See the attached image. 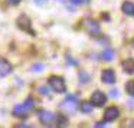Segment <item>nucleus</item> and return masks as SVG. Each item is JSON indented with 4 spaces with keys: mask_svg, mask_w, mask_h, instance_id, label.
<instances>
[{
    "mask_svg": "<svg viewBox=\"0 0 134 128\" xmlns=\"http://www.w3.org/2000/svg\"><path fill=\"white\" fill-rule=\"evenodd\" d=\"M48 84H49V88L52 91H55V92H65V89H66V85H65V81L61 78V76H51L49 81H48Z\"/></svg>",
    "mask_w": 134,
    "mask_h": 128,
    "instance_id": "nucleus-1",
    "label": "nucleus"
},
{
    "mask_svg": "<svg viewBox=\"0 0 134 128\" xmlns=\"http://www.w3.org/2000/svg\"><path fill=\"white\" fill-rule=\"evenodd\" d=\"M76 99H78L76 95H68L66 98H65V101L62 102L59 107H61L64 111H66V112L72 114L74 111L76 109Z\"/></svg>",
    "mask_w": 134,
    "mask_h": 128,
    "instance_id": "nucleus-2",
    "label": "nucleus"
},
{
    "mask_svg": "<svg viewBox=\"0 0 134 128\" xmlns=\"http://www.w3.org/2000/svg\"><path fill=\"white\" fill-rule=\"evenodd\" d=\"M91 102H92L94 107H102L107 102V95L104 92H101V91H95L91 95Z\"/></svg>",
    "mask_w": 134,
    "mask_h": 128,
    "instance_id": "nucleus-3",
    "label": "nucleus"
},
{
    "mask_svg": "<svg viewBox=\"0 0 134 128\" xmlns=\"http://www.w3.org/2000/svg\"><path fill=\"white\" fill-rule=\"evenodd\" d=\"M84 27H85V30H87L90 35H94V36L99 35V25H98V22L88 19V20L84 22Z\"/></svg>",
    "mask_w": 134,
    "mask_h": 128,
    "instance_id": "nucleus-4",
    "label": "nucleus"
},
{
    "mask_svg": "<svg viewBox=\"0 0 134 128\" xmlns=\"http://www.w3.org/2000/svg\"><path fill=\"white\" fill-rule=\"evenodd\" d=\"M38 118H39V121L42 122L43 125H51L52 124V121L55 119V115H53L51 111H39L38 112Z\"/></svg>",
    "mask_w": 134,
    "mask_h": 128,
    "instance_id": "nucleus-5",
    "label": "nucleus"
},
{
    "mask_svg": "<svg viewBox=\"0 0 134 128\" xmlns=\"http://www.w3.org/2000/svg\"><path fill=\"white\" fill-rule=\"evenodd\" d=\"M12 72V65L9 61H6L4 58H0V78L9 75Z\"/></svg>",
    "mask_w": 134,
    "mask_h": 128,
    "instance_id": "nucleus-6",
    "label": "nucleus"
},
{
    "mask_svg": "<svg viewBox=\"0 0 134 128\" xmlns=\"http://www.w3.org/2000/svg\"><path fill=\"white\" fill-rule=\"evenodd\" d=\"M118 115H120V111L117 107H110V108H107L105 112H104L105 121H114V119L118 118Z\"/></svg>",
    "mask_w": 134,
    "mask_h": 128,
    "instance_id": "nucleus-7",
    "label": "nucleus"
},
{
    "mask_svg": "<svg viewBox=\"0 0 134 128\" xmlns=\"http://www.w3.org/2000/svg\"><path fill=\"white\" fill-rule=\"evenodd\" d=\"M101 79L104 84H114L115 82V73L113 69H105L101 73Z\"/></svg>",
    "mask_w": 134,
    "mask_h": 128,
    "instance_id": "nucleus-8",
    "label": "nucleus"
},
{
    "mask_svg": "<svg viewBox=\"0 0 134 128\" xmlns=\"http://www.w3.org/2000/svg\"><path fill=\"white\" fill-rule=\"evenodd\" d=\"M13 114H15L16 117H22V118H23V117L29 115V109L25 107V104H18L13 108Z\"/></svg>",
    "mask_w": 134,
    "mask_h": 128,
    "instance_id": "nucleus-9",
    "label": "nucleus"
},
{
    "mask_svg": "<svg viewBox=\"0 0 134 128\" xmlns=\"http://www.w3.org/2000/svg\"><path fill=\"white\" fill-rule=\"evenodd\" d=\"M18 26L23 30H27V32H32V27H30V20L26 18V16H20L18 19Z\"/></svg>",
    "mask_w": 134,
    "mask_h": 128,
    "instance_id": "nucleus-10",
    "label": "nucleus"
},
{
    "mask_svg": "<svg viewBox=\"0 0 134 128\" xmlns=\"http://www.w3.org/2000/svg\"><path fill=\"white\" fill-rule=\"evenodd\" d=\"M122 12L125 13V15L128 16H134V3H131V2H124L121 6Z\"/></svg>",
    "mask_w": 134,
    "mask_h": 128,
    "instance_id": "nucleus-11",
    "label": "nucleus"
},
{
    "mask_svg": "<svg viewBox=\"0 0 134 128\" xmlns=\"http://www.w3.org/2000/svg\"><path fill=\"white\" fill-rule=\"evenodd\" d=\"M122 69L125 71L127 73H133L134 72V59H125L122 62Z\"/></svg>",
    "mask_w": 134,
    "mask_h": 128,
    "instance_id": "nucleus-12",
    "label": "nucleus"
},
{
    "mask_svg": "<svg viewBox=\"0 0 134 128\" xmlns=\"http://www.w3.org/2000/svg\"><path fill=\"white\" fill-rule=\"evenodd\" d=\"M114 56H115V52H114L113 49H105L104 52L101 53V59L105 62H110L114 59Z\"/></svg>",
    "mask_w": 134,
    "mask_h": 128,
    "instance_id": "nucleus-13",
    "label": "nucleus"
},
{
    "mask_svg": "<svg viewBox=\"0 0 134 128\" xmlns=\"http://www.w3.org/2000/svg\"><path fill=\"white\" fill-rule=\"evenodd\" d=\"M92 108H94V105H92V102H91V101H84L81 104V111H82V112H85V114L92 112Z\"/></svg>",
    "mask_w": 134,
    "mask_h": 128,
    "instance_id": "nucleus-14",
    "label": "nucleus"
},
{
    "mask_svg": "<svg viewBox=\"0 0 134 128\" xmlns=\"http://www.w3.org/2000/svg\"><path fill=\"white\" fill-rule=\"evenodd\" d=\"M125 91H127L130 95H134V82L133 81H128L125 84Z\"/></svg>",
    "mask_w": 134,
    "mask_h": 128,
    "instance_id": "nucleus-15",
    "label": "nucleus"
},
{
    "mask_svg": "<svg viewBox=\"0 0 134 128\" xmlns=\"http://www.w3.org/2000/svg\"><path fill=\"white\" fill-rule=\"evenodd\" d=\"M25 107H26L29 111H32L33 107H35V102H33V99H32V98H27L26 101H25Z\"/></svg>",
    "mask_w": 134,
    "mask_h": 128,
    "instance_id": "nucleus-16",
    "label": "nucleus"
},
{
    "mask_svg": "<svg viewBox=\"0 0 134 128\" xmlns=\"http://www.w3.org/2000/svg\"><path fill=\"white\" fill-rule=\"evenodd\" d=\"M43 69H45L43 63H35V65L32 66V71H33V72H42Z\"/></svg>",
    "mask_w": 134,
    "mask_h": 128,
    "instance_id": "nucleus-17",
    "label": "nucleus"
},
{
    "mask_svg": "<svg viewBox=\"0 0 134 128\" xmlns=\"http://www.w3.org/2000/svg\"><path fill=\"white\" fill-rule=\"evenodd\" d=\"M38 92L41 94V95H48V94H49V89H48L46 86H39L38 88Z\"/></svg>",
    "mask_w": 134,
    "mask_h": 128,
    "instance_id": "nucleus-18",
    "label": "nucleus"
},
{
    "mask_svg": "<svg viewBox=\"0 0 134 128\" xmlns=\"http://www.w3.org/2000/svg\"><path fill=\"white\" fill-rule=\"evenodd\" d=\"M79 76H81V82H84V84L90 81V75L85 73V72H81V73H79Z\"/></svg>",
    "mask_w": 134,
    "mask_h": 128,
    "instance_id": "nucleus-19",
    "label": "nucleus"
},
{
    "mask_svg": "<svg viewBox=\"0 0 134 128\" xmlns=\"http://www.w3.org/2000/svg\"><path fill=\"white\" fill-rule=\"evenodd\" d=\"M58 125H66V118H64V117L59 115L58 117Z\"/></svg>",
    "mask_w": 134,
    "mask_h": 128,
    "instance_id": "nucleus-20",
    "label": "nucleus"
},
{
    "mask_svg": "<svg viewBox=\"0 0 134 128\" xmlns=\"http://www.w3.org/2000/svg\"><path fill=\"white\" fill-rule=\"evenodd\" d=\"M88 2L90 0H71V3H74V4H85Z\"/></svg>",
    "mask_w": 134,
    "mask_h": 128,
    "instance_id": "nucleus-21",
    "label": "nucleus"
},
{
    "mask_svg": "<svg viewBox=\"0 0 134 128\" xmlns=\"http://www.w3.org/2000/svg\"><path fill=\"white\" fill-rule=\"evenodd\" d=\"M6 3L13 4V6H15V4H19V3H20V0H6Z\"/></svg>",
    "mask_w": 134,
    "mask_h": 128,
    "instance_id": "nucleus-22",
    "label": "nucleus"
},
{
    "mask_svg": "<svg viewBox=\"0 0 134 128\" xmlns=\"http://www.w3.org/2000/svg\"><path fill=\"white\" fill-rule=\"evenodd\" d=\"M105 125H107V122H105V121H101V122H97L95 127H105Z\"/></svg>",
    "mask_w": 134,
    "mask_h": 128,
    "instance_id": "nucleus-23",
    "label": "nucleus"
},
{
    "mask_svg": "<svg viewBox=\"0 0 134 128\" xmlns=\"http://www.w3.org/2000/svg\"><path fill=\"white\" fill-rule=\"evenodd\" d=\"M118 95V92H117V91H113V92H111V96H117Z\"/></svg>",
    "mask_w": 134,
    "mask_h": 128,
    "instance_id": "nucleus-24",
    "label": "nucleus"
},
{
    "mask_svg": "<svg viewBox=\"0 0 134 128\" xmlns=\"http://www.w3.org/2000/svg\"><path fill=\"white\" fill-rule=\"evenodd\" d=\"M33 2H36V3H45L46 0H33Z\"/></svg>",
    "mask_w": 134,
    "mask_h": 128,
    "instance_id": "nucleus-25",
    "label": "nucleus"
}]
</instances>
